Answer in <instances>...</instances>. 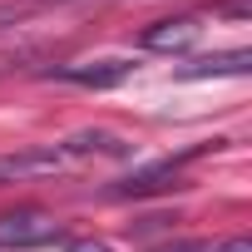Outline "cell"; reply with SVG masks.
<instances>
[{
    "label": "cell",
    "mask_w": 252,
    "mask_h": 252,
    "mask_svg": "<svg viewBox=\"0 0 252 252\" xmlns=\"http://www.w3.org/2000/svg\"><path fill=\"white\" fill-rule=\"evenodd\" d=\"M213 144H188L183 154H168V158H158V163H149V168H139V173H129V178H119L109 193L114 198H144V193H158V188H173L178 183V173L193 163V158H203Z\"/></svg>",
    "instance_id": "obj_1"
},
{
    "label": "cell",
    "mask_w": 252,
    "mask_h": 252,
    "mask_svg": "<svg viewBox=\"0 0 252 252\" xmlns=\"http://www.w3.org/2000/svg\"><path fill=\"white\" fill-rule=\"evenodd\" d=\"M64 252H114L109 242H99V237H69L64 242Z\"/></svg>",
    "instance_id": "obj_7"
},
{
    "label": "cell",
    "mask_w": 252,
    "mask_h": 252,
    "mask_svg": "<svg viewBox=\"0 0 252 252\" xmlns=\"http://www.w3.org/2000/svg\"><path fill=\"white\" fill-rule=\"evenodd\" d=\"M60 154H64V163H74V158H89V154H104V158H124L129 154V144H124L119 134H104V129H84V134H69L64 144H55Z\"/></svg>",
    "instance_id": "obj_5"
},
{
    "label": "cell",
    "mask_w": 252,
    "mask_h": 252,
    "mask_svg": "<svg viewBox=\"0 0 252 252\" xmlns=\"http://www.w3.org/2000/svg\"><path fill=\"white\" fill-rule=\"evenodd\" d=\"M158 252H213L208 242H173V247H158Z\"/></svg>",
    "instance_id": "obj_8"
},
{
    "label": "cell",
    "mask_w": 252,
    "mask_h": 252,
    "mask_svg": "<svg viewBox=\"0 0 252 252\" xmlns=\"http://www.w3.org/2000/svg\"><path fill=\"white\" fill-rule=\"evenodd\" d=\"M60 222L40 208H15V213H0V247H40L55 242Z\"/></svg>",
    "instance_id": "obj_2"
},
{
    "label": "cell",
    "mask_w": 252,
    "mask_h": 252,
    "mask_svg": "<svg viewBox=\"0 0 252 252\" xmlns=\"http://www.w3.org/2000/svg\"><path fill=\"white\" fill-rule=\"evenodd\" d=\"M134 74V60H89V64H64L60 79L84 84V89H114Z\"/></svg>",
    "instance_id": "obj_3"
},
{
    "label": "cell",
    "mask_w": 252,
    "mask_h": 252,
    "mask_svg": "<svg viewBox=\"0 0 252 252\" xmlns=\"http://www.w3.org/2000/svg\"><path fill=\"white\" fill-rule=\"evenodd\" d=\"M252 55L247 50H232V55H213V60H193L178 69V79H208V74H247Z\"/></svg>",
    "instance_id": "obj_6"
},
{
    "label": "cell",
    "mask_w": 252,
    "mask_h": 252,
    "mask_svg": "<svg viewBox=\"0 0 252 252\" xmlns=\"http://www.w3.org/2000/svg\"><path fill=\"white\" fill-rule=\"evenodd\" d=\"M198 35H203L198 15H173V20H158V25H149V30L139 35V45H144V50H188Z\"/></svg>",
    "instance_id": "obj_4"
},
{
    "label": "cell",
    "mask_w": 252,
    "mask_h": 252,
    "mask_svg": "<svg viewBox=\"0 0 252 252\" xmlns=\"http://www.w3.org/2000/svg\"><path fill=\"white\" fill-rule=\"evenodd\" d=\"M213 252H252V242H247V237H232V242H222V247H213Z\"/></svg>",
    "instance_id": "obj_9"
}]
</instances>
